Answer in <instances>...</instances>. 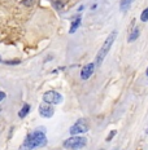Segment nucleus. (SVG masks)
Masks as SVG:
<instances>
[{
  "label": "nucleus",
  "instance_id": "5",
  "mask_svg": "<svg viewBox=\"0 0 148 150\" xmlns=\"http://www.w3.org/2000/svg\"><path fill=\"white\" fill-rule=\"evenodd\" d=\"M87 131H89V124L83 119L78 120L77 123H74V126L70 128V133L73 136L78 135V133H84V132H87Z\"/></svg>",
  "mask_w": 148,
  "mask_h": 150
},
{
  "label": "nucleus",
  "instance_id": "1",
  "mask_svg": "<svg viewBox=\"0 0 148 150\" xmlns=\"http://www.w3.org/2000/svg\"><path fill=\"white\" fill-rule=\"evenodd\" d=\"M46 144V132L44 129H36L33 133L26 136L25 141L21 146V150H33Z\"/></svg>",
  "mask_w": 148,
  "mask_h": 150
},
{
  "label": "nucleus",
  "instance_id": "7",
  "mask_svg": "<svg viewBox=\"0 0 148 150\" xmlns=\"http://www.w3.org/2000/svg\"><path fill=\"white\" fill-rule=\"evenodd\" d=\"M94 71H95V64L94 62H90V64L84 65V67L82 69L81 71V78L83 80H87L91 76V75L94 74Z\"/></svg>",
  "mask_w": 148,
  "mask_h": 150
},
{
  "label": "nucleus",
  "instance_id": "20",
  "mask_svg": "<svg viewBox=\"0 0 148 150\" xmlns=\"http://www.w3.org/2000/svg\"><path fill=\"white\" fill-rule=\"evenodd\" d=\"M147 133H148V129H147Z\"/></svg>",
  "mask_w": 148,
  "mask_h": 150
},
{
  "label": "nucleus",
  "instance_id": "10",
  "mask_svg": "<svg viewBox=\"0 0 148 150\" xmlns=\"http://www.w3.org/2000/svg\"><path fill=\"white\" fill-rule=\"evenodd\" d=\"M29 111H30V105L29 104H25L22 106V109L18 111V117H20V118H25L27 114H29Z\"/></svg>",
  "mask_w": 148,
  "mask_h": 150
},
{
  "label": "nucleus",
  "instance_id": "2",
  "mask_svg": "<svg viewBox=\"0 0 148 150\" xmlns=\"http://www.w3.org/2000/svg\"><path fill=\"white\" fill-rule=\"evenodd\" d=\"M116 36H117V31H112V33L108 35V38H107L105 42H104L103 47L99 49V52H97V54H96L95 65H97V66H99V65H102V62L104 61L105 56L108 54L109 51H111L113 43H114V40H116Z\"/></svg>",
  "mask_w": 148,
  "mask_h": 150
},
{
  "label": "nucleus",
  "instance_id": "3",
  "mask_svg": "<svg viewBox=\"0 0 148 150\" xmlns=\"http://www.w3.org/2000/svg\"><path fill=\"white\" fill-rule=\"evenodd\" d=\"M87 144V140L84 137H79V136H74L70 139L65 140L64 141V148L66 149H81L83 148Z\"/></svg>",
  "mask_w": 148,
  "mask_h": 150
},
{
  "label": "nucleus",
  "instance_id": "14",
  "mask_svg": "<svg viewBox=\"0 0 148 150\" xmlns=\"http://www.w3.org/2000/svg\"><path fill=\"white\" fill-rule=\"evenodd\" d=\"M5 64H7V65H16V64H20V61H18V60H14V61H5Z\"/></svg>",
  "mask_w": 148,
  "mask_h": 150
},
{
  "label": "nucleus",
  "instance_id": "6",
  "mask_svg": "<svg viewBox=\"0 0 148 150\" xmlns=\"http://www.w3.org/2000/svg\"><path fill=\"white\" fill-rule=\"evenodd\" d=\"M39 114L44 118H51L52 115L55 114V108H53L51 104L43 102V104L39 106Z\"/></svg>",
  "mask_w": 148,
  "mask_h": 150
},
{
  "label": "nucleus",
  "instance_id": "4",
  "mask_svg": "<svg viewBox=\"0 0 148 150\" xmlns=\"http://www.w3.org/2000/svg\"><path fill=\"white\" fill-rule=\"evenodd\" d=\"M62 100V96L60 95L59 92L56 91H48L43 95V101L47 102V104H51V105H56V104H60Z\"/></svg>",
  "mask_w": 148,
  "mask_h": 150
},
{
  "label": "nucleus",
  "instance_id": "18",
  "mask_svg": "<svg viewBox=\"0 0 148 150\" xmlns=\"http://www.w3.org/2000/svg\"><path fill=\"white\" fill-rule=\"evenodd\" d=\"M0 62H1V57H0Z\"/></svg>",
  "mask_w": 148,
  "mask_h": 150
},
{
  "label": "nucleus",
  "instance_id": "17",
  "mask_svg": "<svg viewBox=\"0 0 148 150\" xmlns=\"http://www.w3.org/2000/svg\"><path fill=\"white\" fill-rule=\"evenodd\" d=\"M146 74H147V76H148V67H147V71H146Z\"/></svg>",
  "mask_w": 148,
  "mask_h": 150
},
{
  "label": "nucleus",
  "instance_id": "11",
  "mask_svg": "<svg viewBox=\"0 0 148 150\" xmlns=\"http://www.w3.org/2000/svg\"><path fill=\"white\" fill-rule=\"evenodd\" d=\"M138 36H139V29L138 27H135V29L133 30V33H131V35H130V38H129V42H134L135 39H138Z\"/></svg>",
  "mask_w": 148,
  "mask_h": 150
},
{
  "label": "nucleus",
  "instance_id": "16",
  "mask_svg": "<svg viewBox=\"0 0 148 150\" xmlns=\"http://www.w3.org/2000/svg\"><path fill=\"white\" fill-rule=\"evenodd\" d=\"M25 5H31V0H24Z\"/></svg>",
  "mask_w": 148,
  "mask_h": 150
},
{
  "label": "nucleus",
  "instance_id": "13",
  "mask_svg": "<svg viewBox=\"0 0 148 150\" xmlns=\"http://www.w3.org/2000/svg\"><path fill=\"white\" fill-rule=\"evenodd\" d=\"M116 133H117V131H112V132L109 133V136H108V139H107V141H111V140L113 139V136H114Z\"/></svg>",
  "mask_w": 148,
  "mask_h": 150
},
{
  "label": "nucleus",
  "instance_id": "15",
  "mask_svg": "<svg viewBox=\"0 0 148 150\" xmlns=\"http://www.w3.org/2000/svg\"><path fill=\"white\" fill-rule=\"evenodd\" d=\"M4 98H5V93L4 92H0V101H3Z\"/></svg>",
  "mask_w": 148,
  "mask_h": 150
},
{
  "label": "nucleus",
  "instance_id": "19",
  "mask_svg": "<svg viewBox=\"0 0 148 150\" xmlns=\"http://www.w3.org/2000/svg\"><path fill=\"white\" fill-rule=\"evenodd\" d=\"M0 111H1V108H0Z\"/></svg>",
  "mask_w": 148,
  "mask_h": 150
},
{
  "label": "nucleus",
  "instance_id": "9",
  "mask_svg": "<svg viewBox=\"0 0 148 150\" xmlns=\"http://www.w3.org/2000/svg\"><path fill=\"white\" fill-rule=\"evenodd\" d=\"M81 17H77L75 18V21H73V23H71V26H70V30H69V33L70 34H74L75 31L78 30V27L81 26Z\"/></svg>",
  "mask_w": 148,
  "mask_h": 150
},
{
  "label": "nucleus",
  "instance_id": "12",
  "mask_svg": "<svg viewBox=\"0 0 148 150\" xmlns=\"http://www.w3.org/2000/svg\"><path fill=\"white\" fill-rule=\"evenodd\" d=\"M140 20H142V22H147V21H148V8H147V9H144V11L142 12V14H140Z\"/></svg>",
  "mask_w": 148,
  "mask_h": 150
},
{
  "label": "nucleus",
  "instance_id": "8",
  "mask_svg": "<svg viewBox=\"0 0 148 150\" xmlns=\"http://www.w3.org/2000/svg\"><path fill=\"white\" fill-rule=\"evenodd\" d=\"M134 0H121V4H119V9H121V12H127L129 9L131 7V3H133Z\"/></svg>",
  "mask_w": 148,
  "mask_h": 150
}]
</instances>
